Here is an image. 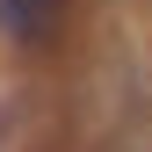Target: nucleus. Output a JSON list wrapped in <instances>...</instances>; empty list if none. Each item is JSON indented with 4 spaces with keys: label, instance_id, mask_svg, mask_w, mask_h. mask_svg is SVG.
<instances>
[{
    "label": "nucleus",
    "instance_id": "1",
    "mask_svg": "<svg viewBox=\"0 0 152 152\" xmlns=\"http://www.w3.org/2000/svg\"><path fill=\"white\" fill-rule=\"evenodd\" d=\"M58 29H65V0H0V36L7 44L44 51V44H58Z\"/></svg>",
    "mask_w": 152,
    "mask_h": 152
}]
</instances>
